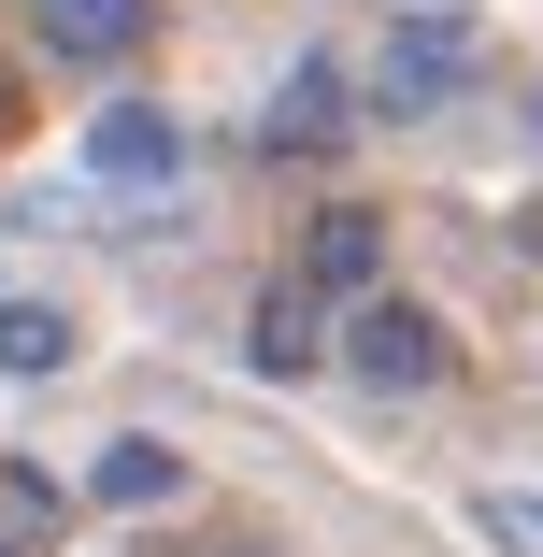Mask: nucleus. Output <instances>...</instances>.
Segmentation results:
<instances>
[{"label": "nucleus", "mask_w": 543, "mask_h": 557, "mask_svg": "<svg viewBox=\"0 0 543 557\" xmlns=\"http://www.w3.org/2000/svg\"><path fill=\"white\" fill-rule=\"evenodd\" d=\"M472 86V15H386V58H372V115H444Z\"/></svg>", "instance_id": "nucleus-1"}, {"label": "nucleus", "mask_w": 543, "mask_h": 557, "mask_svg": "<svg viewBox=\"0 0 543 557\" xmlns=\"http://www.w3.org/2000/svg\"><path fill=\"white\" fill-rule=\"evenodd\" d=\"M344 372H358V386H386V400L444 386V314H429V300H358V329H344Z\"/></svg>", "instance_id": "nucleus-2"}, {"label": "nucleus", "mask_w": 543, "mask_h": 557, "mask_svg": "<svg viewBox=\"0 0 543 557\" xmlns=\"http://www.w3.org/2000/svg\"><path fill=\"white\" fill-rule=\"evenodd\" d=\"M29 29H44V58H72V72H115V58H144L158 0H29Z\"/></svg>", "instance_id": "nucleus-3"}, {"label": "nucleus", "mask_w": 543, "mask_h": 557, "mask_svg": "<svg viewBox=\"0 0 543 557\" xmlns=\"http://www.w3.org/2000/svg\"><path fill=\"white\" fill-rule=\"evenodd\" d=\"M86 172H100V186H172V172H186V129L158 115V100H115V115L86 129Z\"/></svg>", "instance_id": "nucleus-4"}, {"label": "nucleus", "mask_w": 543, "mask_h": 557, "mask_svg": "<svg viewBox=\"0 0 543 557\" xmlns=\"http://www.w3.org/2000/svg\"><path fill=\"white\" fill-rule=\"evenodd\" d=\"M258 144H272V158H314V144H344V72H330V58H300V72L272 86Z\"/></svg>", "instance_id": "nucleus-5"}, {"label": "nucleus", "mask_w": 543, "mask_h": 557, "mask_svg": "<svg viewBox=\"0 0 543 557\" xmlns=\"http://www.w3.org/2000/svg\"><path fill=\"white\" fill-rule=\"evenodd\" d=\"M372 258H386V230H372L358 200H330V214L300 230V286H372Z\"/></svg>", "instance_id": "nucleus-6"}, {"label": "nucleus", "mask_w": 543, "mask_h": 557, "mask_svg": "<svg viewBox=\"0 0 543 557\" xmlns=\"http://www.w3.org/2000/svg\"><path fill=\"white\" fill-rule=\"evenodd\" d=\"M244 358L286 386V372H314V358H330V329H314V286H272L258 300V329H244Z\"/></svg>", "instance_id": "nucleus-7"}, {"label": "nucleus", "mask_w": 543, "mask_h": 557, "mask_svg": "<svg viewBox=\"0 0 543 557\" xmlns=\"http://www.w3.org/2000/svg\"><path fill=\"white\" fill-rule=\"evenodd\" d=\"M86 486L115 500V515H158L186 472H172V443H144V429H129V443H100V472H86Z\"/></svg>", "instance_id": "nucleus-8"}, {"label": "nucleus", "mask_w": 543, "mask_h": 557, "mask_svg": "<svg viewBox=\"0 0 543 557\" xmlns=\"http://www.w3.org/2000/svg\"><path fill=\"white\" fill-rule=\"evenodd\" d=\"M0 372H72V314L58 300H0Z\"/></svg>", "instance_id": "nucleus-9"}, {"label": "nucleus", "mask_w": 543, "mask_h": 557, "mask_svg": "<svg viewBox=\"0 0 543 557\" xmlns=\"http://www.w3.org/2000/svg\"><path fill=\"white\" fill-rule=\"evenodd\" d=\"M472 529H486L501 557H543V500H529V486H486V500H472Z\"/></svg>", "instance_id": "nucleus-10"}, {"label": "nucleus", "mask_w": 543, "mask_h": 557, "mask_svg": "<svg viewBox=\"0 0 543 557\" xmlns=\"http://www.w3.org/2000/svg\"><path fill=\"white\" fill-rule=\"evenodd\" d=\"M0 557H15V543H0Z\"/></svg>", "instance_id": "nucleus-11"}]
</instances>
